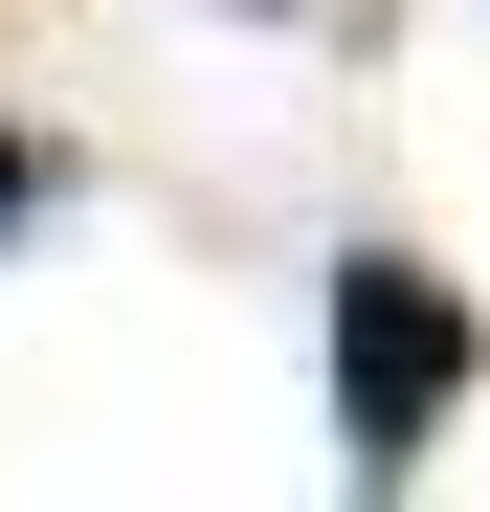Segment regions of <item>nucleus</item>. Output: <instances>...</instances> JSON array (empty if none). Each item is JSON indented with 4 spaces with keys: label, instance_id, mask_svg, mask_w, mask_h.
I'll use <instances>...</instances> for the list:
<instances>
[{
    "label": "nucleus",
    "instance_id": "obj_1",
    "mask_svg": "<svg viewBox=\"0 0 490 512\" xmlns=\"http://www.w3.org/2000/svg\"><path fill=\"white\" fill-rule=\"evenodd\" d=\"M468 379H490V312L424 245H335V446H357V512H401V468L468 423Z\"/></svg>",
    "mask_w": 490,
    "mask_h": 512
},
{
    "label": "nucleus",
    "instance_id": "obj_2",
    "mask_svg": "<svg viewBox=\"0 0 490 512\" xmlns=\"http://www.w3.org/2000/svg\"><path fill=\"white\" fill-rule=\"evenodd\" d=\"M45 201H67V134H23V112H0V245H23Z\"/></svg>",
    "mask_w": 490,
    "mask_h": 512
},
{
    "label": "nucleus",
    "instance_id": "obj_3",
    "mask_svg": "<svg viewBox=\"0 0 490 512\" xmlns=\"http://www.w3.org/2000/svg\"><path fill=\"white\" fill-rule=\"evenodd\" d=\"M268 23H290V0H268Z\"/></svg>",
    "mask_w": 490,
    "mask_h": 512
}]
</instances>
